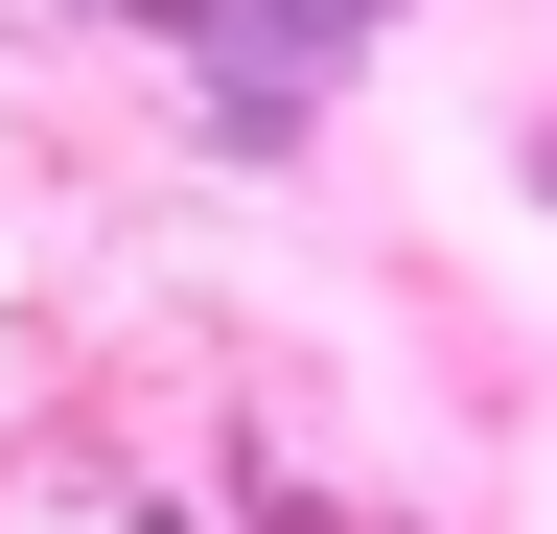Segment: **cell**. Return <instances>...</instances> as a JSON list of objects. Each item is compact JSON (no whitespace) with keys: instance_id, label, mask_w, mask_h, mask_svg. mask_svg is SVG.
Listing matches in <instances>:
<instances>
[{"instance_id":"1","label":"cell","mask_w":557,"mask_h":534,"mask_svg":"<svg viewBox=\"0 0 557 534\" xmlns=\"http://www.w3.org/2000/svg\"><path fill=\"white\" fill-rule=\"evenodd\" d=\"M163 24L209 47V71H256V116H302V94L348 71V47L395 24V0H163Z\"/></svg>"},{"instance_id":"2","label":"cell","mask_w":557,"mask_h":534,"mask_svg":"<svg viewBox=\"0 0 557 534\" xmlns=\"http://www.w3.org/2000/svg\"><path fill=\"white\" fill-rule=\"evenodd\" d=\"M534 186H557V140H534Z\"/></svg>"}]
</instances>
